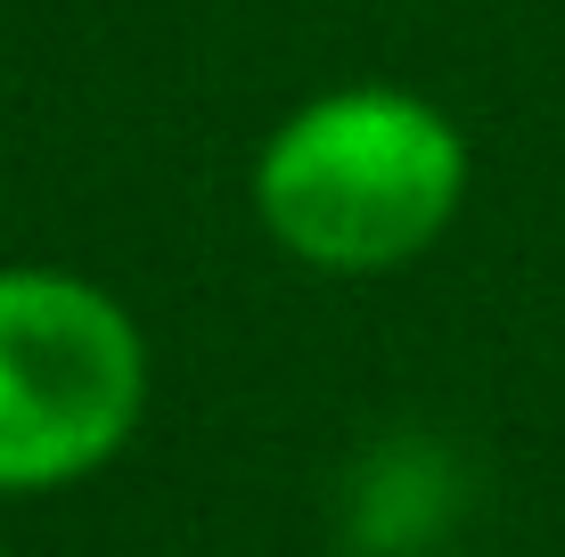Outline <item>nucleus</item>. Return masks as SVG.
I'll use <instances>...</instances> for the list:
<instances>
[{"mask_svg": "<svg viewBox=\"0 0 565 557\" xmlns=\"http://www.w3.org/2000/svg\"><path fill=\"white\" fill-rule=\"evenodd\" d=\"M246 205L303 271H402L451 238L467 205V131L411 83H328L263 131Z\"/></svg>", "mask_w": 565, "mask_h": 557, "instance_id": "obj_1", "label": "nucleus"}, {"mask_svg": "<svg viewBox=\"0 0 565 557\" xmlns=\"http://www.w3.org/2000/svg\"><path fill=\"white\" fill-rule=\"evenodd\" d=\"M148 418V336L90 271L0 263V501L74 492Z\"/></svg>", "mask_w": 565, "mask_h": 557, "instance_id": "obj_2", "label": "nucleus"}, {"mask_svg": "<svg viewBox=\"0 0 565 557\" xmlns=\"http://www.w3.org/2000/svg\"><path fill=\"white\" fill-rule=\"evenodd\" d=\"M369 557H394V549H369Z\"/></svg>", "mask_w": 565, "mask_h": 557, "instance_id": "obj_3", "label": "nucleus"}]
</instances>
